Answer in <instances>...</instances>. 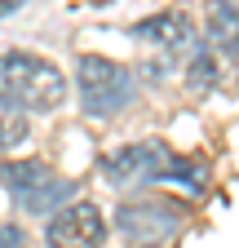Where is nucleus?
Returning <instances> with one entry per match:
<instances>
[{
	"label": "nucleus",
	"instance_id": "obj_2",
	"mask_svg": "<svg viewBox=\"0 0 239 248\" xmlns=\"http://www.w3.org/2000/svg\"><path fill=\"white\" fill-rule=\"evenodd\" d=\"M0 93L36 115H49L67 102V76L40 53L9 49V53H0Z\"/></svg>",
	"mask_w": 239,
	"mask_h": 248
},
{
	"label": "nucleus",
	"instance_id": "obj_1",
	"mask_svg": "<svg viewBox=\"0 0 239 248\" xmlns=\"http://www.w3.org/2000/svg\"><path fill=\"white\" fill-rule=\"evenodd\" d=\"M98 173L111 182V186H129V182H186L191 191L204 186V169L173 155L160 138H146V142H129L111 155H102Z\"/></svg>",
	"mask_w": 239,
	"mask_h": 248
},
{
	"label": "nucleus",
	"instance_id": "obj_11",
	"mask_svg": "<svg viewBox=\"0 0 239 248\" xmlns=\"http://www.w3.org/2000/svg\"><path fill=\"white\" fill-rule=\"evenodd\" d=\"M0 248H27V235L14 222H0Z\"/></svg>",
	"mask_w": 239,
	"mask_h": 248
},
{
	"label": "nucleus",
	"instance_id": "obj_8",
	"mask_svg": "<svg viewBox=\"0 0 239 248\" xmlns=\"http://www.w3.org/2000/svg\"><path fill=\"white\" fill-rule=\"evenodd\" d=\"M208 40H213V49L239 53V5L208 0Z\"/></svg>",
	"mask_w": 239,
	"mask_h": 248
},
{
	"label": "nucleus",
	"instance_id": "obj_3",
	"mask_svg": "<svg viewBox=\"0 0 239 248\" xmlns=\"http://www.w3.org/2000/svg\"><path fill=\"white\" fill-rule=\"evenodd\" d=\"M0 186H5L27 213H58V208L71 204V191H75L67 177H58L40 160H5L0 164Z\"/></svg>",
	"mask_w": 239,
	"mask_h": 248
},
{
	"label": "nucleus",
	"instance_id": "obj_6",
	"mask_svg": "<svg viewBox=\"0 0 239 248\" xmlns=\"http://www.w3.org/2000/svg\"><path fill=\"white\" fill-rule=\"evenodd\" d=\"M102 239H106V217L89 200L58 208L49 222V248H102Z\"/></svg>",
	"mask_w": 239,
	"mask_h": 248
},
{
	"label": "nucleus",
	"instance_id": "obj_7",
	"mask_svg": "<svg viewBox=\"0 0 239 248\" xmlns=\"http://www.w3.org/2000/svg\"><path fill=\"white\" fill-rule=\"evenodd\" d=\"M133 36H137L142 45L160 49V53H182V49L195 45V22H191V14H182V9H164V14L142 18V22L133 27Z\"/></svg>",
	"mask_w": 239,
	"mask_h": 248
},
{
	"label": "nucleus",
	"instance_id": "obj_9",
	"mask_svg": "<svg viewBox=\"0 0 239 248\" xmlns=\"http://www.w3.org/2000/svg\"><path fill=\"white\" fill-rule=\"evenodd\" d=\"M27 133H31V115H27V107H18L14 98L0 93V151L22 146Z\"/></svg>",
	"mask_w": 239,
	"mask_h": 248
},
{
	"label": "nucleus",
	"instance_id": "obj_12",
	"mask_svg": "<svg viewBox=\"0 0 239 248\" xmlns=\"http://www.w3.org/2000/svg\"><path fill=\"white\" fill-rule=\"evenodd\" d=\"M22 5H27V0H0V18L14 14V9H22Z\"/></svg>",
	"mask_w": 239,
	"mask_h": 248
},
{
	"label": "nucleus",
	"instance_id": "obj_5",
	"mask_svg": "<svg viewBox=\"0 0 239 248\" xmlns=\"http://www.w3.org/2000/svg\"><path fill=\"white\" fill-rule=\"evenodd\" d=\"M115 222H120V231H124L129 244L155 248V244H164L177 226H182V208L177 204H160V200H133V204L120 208Z\"/></svg>",
	"mask_w": 239,
	"mask_h": 248
},
{
	"label": "nucleus",
	"instance_id": "obj_10",
	"mask_svg": "<svg viewBox=\"0 0 239 248\" xmlns=\"http://www.w3.org/2000/svg\"><path fill=\"white\" fill-rule=\"evenodd\" d=\"M191 84H195V89L217 84V53H213V49H199V53H195V62H191Z\"/></svg>",
	"mask_w": 239,
	"mask_h": 248
},
{
	"label": "nucleus",
	"instance_id": "obj_4",
	"mask_svg": "<svg viewBox=\"0 0 239 248\" xmlns=\"http://www.w3.org/2000/svg\"><path fill=\"white\" fill-rule=\"evenodd\" d=\"M75 89H80V107L89 115H115L133 98V71L102 53H84L75 67Z\"/></svg>",
	"mask_w": 239,
	"mask_h": 248
}]
</instances>
